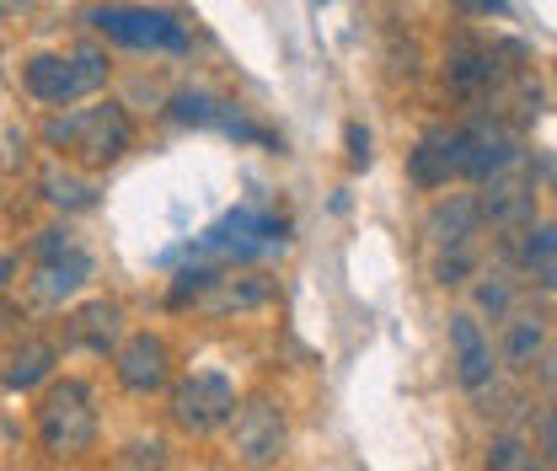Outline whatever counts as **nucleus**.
Masks as SVG:
<instances>
[{
	"label": "nucleus",
	"instance_id": "obj_25",
	"mask_svg": "<svg viewBox=\"0 0 557 471\" xmlns=\"http://www.w3.org/2000/svg\"><path fill=\"white\" fill-rule=\"evenodd\" d=\"M33 252H38L44 263H54V258H65V252H75V241H70V231H44Z\"/></svg>",
	"mask_w": 557,
	"mask_h": 471
},
{
	"label": "nucleus",
	"instance_id": "obj_23",
	"mask_svg": "<svg viewBox=\"0 0 557 471\" xmlns=\"http://www.w3.org/2000/svg\"><path fill=\"white\" fill-rule=\"evenodd\" d=\"M478 306L493 311V317H509V311H515V284H509L504 273H493L487 284H478Z\"/></svg>",
	"mask_w": 557,
	"mask_h": 471
},
{
	"label": "nucleus",
	"instance_id": "obj_18",
	"mask_svg": "<svg viewBox=\"0 0 557 471\" xmlns=\"http://www.w3.org/2000/svg\"><path fill=\"white\" fill-rule=\"evenodd\" d=\"M86 278H91V258L75 247V252H65V258L44 263L33 289H38L44 300H65V295H75V289H86Z\"/></svg>",
	"mask_w": 557,
	"mask_h": 471
},
{
	"label": "nucleus",
	"instance_id": "obj_28",
	"mask_svg": "<svg viewBox=\"0 0 557 471\" xmlns=\"http://www.w3.org/2000/svg\"><path fill=\"white\" fill-rule=\"evenodd\" d=\"M11 273H16V258H11V252H0V289H5V278H11Z\"/></svg>",
	"mask_w": 557,
	"mask_h": 471
},
{
	"label": "nucleus",
	"instance_id": "obj_27",
	"mask_svg": "<svg viewBox=\"0 0 557 471\" xmlns=\"http://www.w3.org/2000/svg\"><path fill=\"white\" fill-rule=\"evenodd\" d=\"M553 445H557V429H553V412H542V456L553 461Z\"/></svg>",
	"mask_w": 557,
	"mask_h": 471
},
{
	"label": "nucleus",
	"instance_id": "obj_2",
	"mask_svg": "<svg viewBox=\"0 0 557 471\" xmlns=\"http://www.w3.org/2000/svg\"><path fill=\"white\" fill-rule=\"evenodd\" d=\"M44 139L54 150H65L70 161L81 166H113L119 156H129L135 145V119L119 108V102H91V108H70L60 119L44 124Z\"/></svg>",
	"mask_w": 557,
	"mask_h": 471
},
{
	"label": "nucleus",
	"instance_id": "obj_22",
	"mask_svg": "<svg viewBox=\"0 0 557 471\" xmlns=\"http://www.w3.org/2000/svg\"><path fill=\"white\" fill-rule=\"evenodd\" d=\"M487 471H536V456H531L520 439H509V434H504V439H493V445H487Z\"/></svg>",
	"mask_w": 557,
	"mask_h": 471
},
{
	"label": "nucleus",
	"instance_id": "obj_20",
	"mask_svg": "<svg viewBox=\"0 0 557 471\" xmlns=\"http://www.w3.org/2000/svg\"><path fill=\"white\" fill-rule=\"evenodd\" d=\"M525 269L536 273L542 289H553L557 284V231H553V220H542V225L525 231Z\"/></svg>",
	"mask_w": 557,
	"mask_h": 471
},
{
	"label": "nucleus",
	"instance_id": "obj_14",
	"mask_svg": "<svg viewBox=\"0 0 557 471\" xmlns=\"http://www.w3.org/2000/svg\"><path fill=\"white\" fill-rule=\"evenodd\" d=\"M450 354H456V381L467 392H483L487 381H493V348H487L478 317H467V311L450 317Z\"/></svg>",
	"mask_w": 557,
	"mask_h": 471
},
{
	"label": "nucleus",
	"instance_id": "obj_9",
	"mask_svg": "<svg viewBox=\"0 0 557 471\" xmlns=\"http://www.w3.org/2000/svg\"><path fill=\"white\" fill-rule=\"evenodd\" d=\"M113 370H119V386L135 392V397H150L172 381V348L166 337L156 333H135L113 348Z\"/></svg>",
	"mask_w": 557,
	"mask_h": 471
},
{
	"label": "nucleus",
	"instance_id": "obj_15",
	"mask_svg": "<svg viewBox=\"0 0 557 471\" xmlns=\"http://www.w3.org/2000/svg\"><path fill=\"white\" fill-rule=\"evenodd\" d=\"M478 225H483V203L472 199V194H450L445 203H434V214H429V236H434V247H472V236H478Z\"/></svg>",
	"mask_w": 557,
	"mask_h": 471
},
{
	"label": "nucleus",
	"instance_id": "obj_5",
	"mask_svg": "<svg viewBox=\"0 0 557 471\" xmlns=\"http://www.w3.org/2000/svg\"><path fill=\"white\" fill-rule=\"evenodd\" d=\"M86 22L124 49H150V54H188L194 49V27L166 5H97V11H86Z\"/></svg>",
	"mask_w": 557,
	"mask_h": 471
},
{
	"label": "nucleus",
	"instance_id": "obj_1",
	"mask_svg": "<svg viewBox=\"0 0 557 471\" xmlns=\"http://www.w3.org/2000/svg\"><path fill=\"white\" fill-rule=\"evenodd\" d=\"M278 247H284V220H278L274 209H263V203H236L231 214H220V220L209 225L205 236H194L188 247L166 252V263L188 258V263H209V269H220V263L274 258Z\"/></svg>",
	"mask_w": 557,
	"mask_h": 471
},
{
	"label": "nucleus",
	"instance_id": "obj_16",
	"mask_svg": "<svg viewBox=\"0 0 557 471\" xmlns=\"http://www.w3.org/2000/svg\"><path fill=\"white\" fill-rule=\"evenodd\" d=\"M493 49H483L478 38H456L450 44V54H445V80H450V91H461V97H478L487 80H493Z\"/></svg>",
	"mask_w": 557,
	"mask_h": 471
},
{
	"label": "nucleus",
	"instance_id": "obj_10",
	"mask_svg": "<svg viewBox=\"0 0 557 471\" xmlns=\"http://www.w3.org/2000/svg\"><path fill=\"white\" fill-rule=\"evenodd\" d=\"M456 145H461V177H472V183H487V177H504L509 166H515V135L504 129V124H493V119H472V124H461L456 129Z\"/></svg>",
	"mask_w": 557,
	"mask_h": 471
},
{
	"label": "nucleus",
	"instance_id": "obj_6",
	"mask_svg": "<svg viewBox=\"0 0 557 471\" xmlns=\"http://www.w3.org/2000/svg\"><path fill=\"white\" fill-rule=\"evenodd\" d=\"M284 445H289V423H284V407L274 397H252L231 412V450H236L242 467H274Z\"/></svg>",
	"mask_w": 557,
	"mask_h": 471
},
{
	"label": "nucleus",
	"instance_id": "obj_17",
	"mask_svg": "<svg viewBox=\"0 0 557 471\" xmlns=\"http://www.w3.org/2000/svg\"><path fill=\"white\" fill-rule=\"evenodd\" d=\"M498 359H504L509 370H531L536 359H547V322H536V317H509L504 343H498Z\"/></svg>",
	"mask_w": 557,
	"mask_h": 471
},
{
	"label": "nucleus",
	"instance_id": "obj_24",
	"mask_svg": "<svg viewBox=\"0 0 557 471\" xmlns=\"http://www.w3.org/2000/svg\"><path fill=\"white\" fill-rule=\"evenodd\" d=\"M434 273H440V284H461V278L472 273V247H456V252H445V258L434 263Z\"/></svg>",
	"mask_w": 557,
	"mask_h": 471
},
{
	"label": "nucleus",
	"instance_id": "obj_21",
	"mask_svg": "<svg viewBox=\"0 0 557 471\" xmlns=\"http://www.w3.org/2000/svg\"><path fill=\"white\" fill-rule=\"evenodd\" d=\"M44 194H49V203H60V209H91L97 203V183L70 177V172H49L44 177Z\"/></svg>",
	"mask_w": 557,
	"mask_h": 471
},
{
	"label": "nucleus",
	"instance_id": "obj_4",
	"mask_svg": "<svg viewBox=\"0 0 557 471\" xmlns=\"http://www.w3.org/2000/svg\"><path fill=\"white\" fill-rule=\"evenodd\" d=\"M22 86L44 108H70L75 97H91L97 86H108V54L91 44L65 49V54H33L22 65Z\"/></svg>",
	"mask_w": 557,
	"mask_h": 471
},
{
	"label": "nucleus",
	"instance_id": "obj_7",
	"mask_svg": "<svg viewBox=\"0 0 557 471\" xmlns=\"http://www.w3.org/2000/svg\"><path fill=\"white\" fill-rule=\"evenodd\" d=\"M236 412V386L220 370H194L177 392H172V418L188 434H214L220 423H231Z\"/></svg>",
	"mask_w": 557,
	"mask_h": 471
},
{
	"label": "nucleus",
	"instance_id": "obj_26",
	"mask_svg": "<svg viewBox=\"0 0 557 471\" xmlns=\"http://www.w3.org/2000/svg\"><path fill=\"white\" fill-rule=\"evenodd\" d=\"M344 139H348V161L354 166H370V135H364V124H348Z\"/></svg>",
	"mask_w": 557,
	"mask_h": 471
},
{
	"label": "nucleus",
	"instance_id": "obj_13",
	"mask_svg": "<svg viewBox=\"0 0 557 471\" xmlns=\"http://www.w3.org/2000/svg\"><path fill=\"white\" fill-rule=\"evenodd\" d=\"M119 333H124V306H119V300H91V306H81V311L65 317L70 348L108 354V348H119Z\"/></svg>",
	"mask_w": 557,
	"mask_h": 471
},
{
	"label": "nucleus",
	"instance_id": "obj_19",
	"mask_svg": "<svg viewBox=\"0 0 557 471\" xmlns=\"http://www.w3.org/2000/svg\"><path fill=\"white\" fill-rule=\"evenodd\" d=\"M49 370H54V348H49L44 337H27V343L5 359V386H11V392H33L38 381H49Z\"/></svg>",
	"mask_w": 557,
	"mask_h": 471
},
{
	"label": "nucleus",
	"instance_id": "obj_11",
	"mask_svg": "<svg viewBox=\"0 0 557 471\" xmlns=\"http://www.w3.org/2000/svg\"><path fill=\"white\" fill-rule=\"evenodd\" d=\"M408 177L418 188H450L461 177V145H456V129H429L408 150Z\"/></svg>",
	"mask_w": 557,
	"mask_h": 471
},
{
	"label": "nucleus",
	"instance_id": "obj_3",
	"mask_svg": "<svg viewBox=\"0 0 557 471\" xmlns=\"http://www.w3.org/2000/svg\"><path fill=\"white\" fill-rule=\"evenodd\" d=\"M38 445L54 461H81L97 445V402L86 381H54L38 402Z\"/></svg>",
	"mask_w": 557,
	"mask_h": 471
},
{
	"label": "nucleus",
	"instance_id": "obj_12",
	"mask_svg": "<svg viewBox=\"0 0 557 471\" xmlns=\"http://www.w3.org/2000/svg\"><path fill=\"white\" fill-rule=\"evenodd\" d=\"M274 300V278L269 273H225L205 289V300H199V311L205 317H231V311H258V306H269Z\"/></svg>",
	"mask_w": 557,
	"mask_h": 471
},
{
	"label": "nucleus",
	"instance_id": "obj_8",
	"mask_svg": "<svg viewBox=\"0 0 557 471\" xmlns=\"http://www.w3.org/2000/svg\"><path fill=\"white\" fill-rule=\"evenodd\" d=\"M172 119H177V124H194V129H214V135H225V139L274 145L269 129H258L236 102H225V97H214V91H177V97H172Z\"/></svg>",
	"mask_w": 557,
	"mask_h": 471
}]
</instances>
